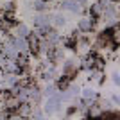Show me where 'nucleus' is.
Returning a JSON list of instances; mask_svg holds the SVG:
<instances>
[{"mask_svg":"<svg viewBox=\"0 0 120 120\" xmlns=\"http://www.w3.org/2000/svg\"><path fill=\"white\" fill-rule=\"evenodd\" d=\"M57 5H59L63 11H70V13H75V15L82 11V5H81L77 0H61Z\"/></svg>","mask_w":120,"mask_h":120,"instance_id":"f257e3e1","label":"nucleus"},{"mask_svg":"<svg viewBox=\"0 0 120 120\" xmlns=\"http://www.w3.org/2000/svg\"><path fill=\"white\" fill-rule=\"evenodd\" d=\"M81 32H91L93 27H95V18H91V16H84V18H81L79 23H77Z\"/></svg>","mask_w":120,"mask_h":120,"instance_id":"f03ea898","label":"nucleus"},{"mask_svg":"<svg viewBox=\"0 0 120 120\" xmlns=\"http://www.w3.org/2000/svg\"><path fill=\"white\" fill-rule=\"evenodd\" d=\"M50 25H52V27H56V29H61V27H65V25H66V16L63 15V13H56V15H52Z\"/></svg>","mask_w":120,"mask_h":120,"instance_id":"7ed1b4c3","label":"nucleus"},{"mask_svg":"<svg viewBox=\"0 0 120 120\" xmlns=\"http://www.w3.org/2000/svg\"><path fill=\"white\" fill-rule=\"evenodd\" d=\"M81 99H82V100H95L97 93H95V90H93L91 86H86V88L81 90Z\"/></svg>","mask_w":120,"mask_h":120,"instance_id":"20e7f679","label":"nucleus"},{"mask_svg":"<svg viewBox=\"0 0 120 120\" xmlns=\"http://www.w3.org/2000/svg\"><path fill=\"white\" fill-rule=\"evenodd\" d=\"M56 91H59L57 88H56V84H47L45 90H43V95H45V97H50V95H54Z\"/></svg>","mask_w":120,"mask_h":120,"instance_id":"39448f33","label":"nucleus"},{"mask_svg":"<svg viewBox=\"0 0 120 120\" xmlns=\"http://www.w3.org/2000/svg\"><path fill=\"white\" fill-rule=\"evenodd\" d=\"M111 79H113V82H115L116 86L120 84V75H118V72H113V74H111Z\"/></svg>","mask_w":120,"mask_h":120,"instance_id":"423d86ee","label":"nucleus"},{"mask_svg":"<svg viewBox=\"0 0 120 120\" xmlns=\"http://www.w3.org/2000/svg\"><path fill=\"white\" fill-rule=\"evenodd\" d=\"M111 102L118 106V104H120V97H118V95H113V97H111Z\"/></svg>","mask_w":120,"mask_h":120,"instance_id":"0eeeda50","label":"nucleus"},{"mask_svg":"<svg viewBox=\"0 0 120 120\" xmlns=\"http://www.w3.org/2000/svg\"><path fill=\"white\" fill-rule=\"evenodd\" d=\"M0 90H2V86H0Z\"/></svg>","mask_w":120,"mask_h":120,"instance_id":"6e6552de","label":"nucleus"},{"mask_svg":"<svg viewBox=\"0 0 120 120\" xmlns=\"http://www.w3.org/2000/svg\"><path fill=\"white\" fill-rule=\"evenodd\" d=\"M45 2H47V0H45Z\"/></svg>","mask_w":120,"mask_h":120,"instance_id":"1a4fd4ad","label":"nucleus"}]
</instances>
